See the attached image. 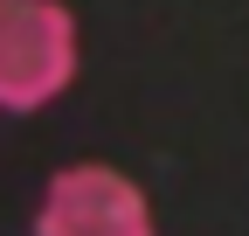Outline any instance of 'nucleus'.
I'll return each instance as SVG.
<instances>
[{"mask_svg":"<svg viewBox=\"0 0 249 236\" xmlns=\"http://www.w3.org/2000/svg\"><path fill=\"white\" fill-rule=\"evenodd\" d=\"M83 35L62 0H0V111H42L76 83Z\"/></svg>","mask_w":249,"mask_h":236,"instance_id":"f257e3e1","label":"nucleus"},{"mask_svg":"<svg viewBox=\"0 0 249 236\" xmlns=\"http://www.w3.org/2000/svg\"><path fill=\"white\" fill-rule=\"evenodd\" d=\"M35 236H160L152 195L111 160L55 167L35 201Z\"/></svg>","mask_w":249,"mask_h":236,"instance_id":"f03ea898","label":"nucleus"}]
</instances>
